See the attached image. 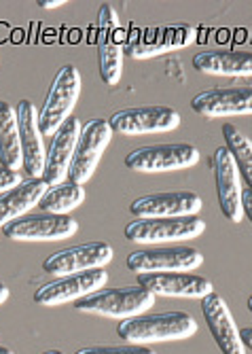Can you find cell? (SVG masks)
Listing matches in <instances>:
<instances>
[{"label": "cell", "instance_id": "32", "mask_svg": "<svg viewBox=\"0 0 252 354\" xmlns=\"http://www.w3.org/2000/svg\"><path fill=\"white\" fill-rule=\"evenodd\" d=\"M0 354H13L9 348H5V346H0Z\"/></svg>", "mask_w": 252, "mask_h": 354}, {"label": "cell", "instance_id": "4", "mask_svg": "<svg viewBox=\"0 0 252 354\" xmlns=\"http://www.w3.org/2000/svg\"><path fill=\"white\" fill-rule=\"evenodd\" d=\"M96 47L100 57V77L104 85L115 87L123 75L125 47H128V35L119 24V15L110 5H102L98 13L96 28Z\"/></svg>", "mask_w": 252, "mask_h": 354}, {"label": "cell", "instance_id": "30", "mask_svg": "<svg viewBox=\"0 0 252 354\" xmlns=\"http://www.w3.org/2000/svg\"><path fill=\"white\" fill-rule=\"evenodd\" d=\"M37 5H39V7H43V9H55V7L66 5V0H39Z\"/></svg>", "mask_w": 252, "mask_h": 354}, {"label": "cell", "instance_id": "8", "mask_svg": "<svg viewBox=\"0 0 252 354\" xmlns=\"http://www.w3.org/2000/svg\"><path fill=\"white\" fill-rule=\"evenodd\" d=\"M204 263V254L193 246L144 248L128 257V270L134 274H170L193 272Z\"/></svg>", "mask_w": 252, "mask_h": 354}, {"label": "cell", "instance_id": "2", "mask_svg": "<svg viewBox=\"0 0 252 354\" xmlns=\"http://www.w3.org/2000/svg\"><path fill=\"white\" fill-rule=\"evenodd\" d=\"M79 95H81V73L72 64H64L55 73L49 93L43 102V109L39 111V127L43 132V138H53L59 127L72 117L70 113L77 106Z\"/></svg>", "mask_w": 252, "mask_h": 354}, {"label": "cell", "instance_id": "11", "mask_svg": "<svg viewBox=\"0 0 252 354\" xmlns=\"http://www.w3.org/2000/svg\"><path fill=\"white\" fill-rule=\"evenodd\" d=\"M113 132L123 136H144L172 132L180 125V113L170 106H132L110 117Z\"/></svg>", "mask_w": 252, "mask_h": 354}, {"label": "cell", "instance_id": "1", "mask_svg": "<svg viewBox=\"0 0 252 354\" xmlns=\"http://www.w3.org/2000/svg\"><path fill=\"white\" fill-rule=\"evenodd\" d=\"M197 333V323L186 312H162V314H142L136 318L121 320L117 335L136 346L144 344H162L188 339Z\"/></svg>", "mask_w": 252, "mask_h": 354}, {"label": "cell", "instance_id": "16", "mask_svg": "<svg viewBox=\"0 0 252 354\" xmlns=\"http://www.w3.org/2000/svg\"><path fill=\"white\" fill-rule=\"evenodd\" d=\"M15 111L23 153V170L26 174H30V178H43L47 151L43 145V132L39 127V111L32 100H21Z\"/></svg>", "mask_w": 252, "mask_h": 354}, {"label": "cell", "instance_id": "29", "mask_svg": "<svg viewBox=\"0 0 252 354\" xmlns=\"http://www.w3.org/2000/svg\"><path fill=\"white\" fill-rule=\"evenodd\" d=\"M240 337H242V344H244L246 348H250V350H252V327H244V329H240Z\"/></svg>", "mask_w": 252, "mask_h": 354}, {"label": "cell", "instance_id": "20", "mask_svg": "<svg viewBox=\"0 0 252 354\" xmlns=\"http://www.w3.org/2000/svg\"><path fill=\"white\" fill-rule=\"evenodd\" d=\"M202 312L210 335L214 337L216 346L223 354H246V346L242 344L240 329L229 312L227 301L218 293H210L202 299Z\"/></svg>", "mask_w": 252, "mask_h": 354}, {"label": "cell", "instance_id": "31", "mask_svg": "<svg viewBox=\"0 0 252 354\" xmlns=\"http://www.w3.org/2000/svg\"><path fill=\"white\" fill-rule=\"evenodd\" d=\"M9 295H11V291H9V286H5L3 282H0V306H3L7 299H9Z\"/></svg>", "mask_w": 252, "mask_h": 354}, {"label": "cell", "instance_id": "14", "mask_svg": "<svg viewBox=\"0 0 252 354\" xmlns=\"http://www.w3.org/2000/svg\"><path fill=\"white\" fill-rule=\"evenodd\" d=\"M210 168L216 180L218 204L223 214L231 223H242L244 218V189L240 185V172L227 147H218L210 157Z\"/></svg>", "mask_w": 252, "mask_h": 354}, {"label": "cell", "instance_id": "15", "mask_svg": "<svg viewBox=\"0 0 252 354\" xmlns=\"http://www.w3.org/2000/svg\"><path fill=\"white\" fill-rule=\"evenodd\" d=\"M204 200L195 191H162L138 198L130 212L136 218H182L197 216Z\"/></svg>", "mask_w": 252, "mask_h": 354}, {"label": "cell", "instance_id": "18", "mask_svg": "<svg viewBox=\"0 0 252 354\" xmlns=\"http://www.w3.org/2000/svg\"><path fill=\"white\" fill-rule=\"evenodd\" d=\"M191 109L208 119L252 115V87H216L197 93Z\"/></svg>", "mask_w": 252, "mask_h": 354}, {"label": "cell", "instance_id": "27", "mask_svg": "<svg viewBox=\"0 0 252 354\" xmlns=\"http://www.w3.org/2000/svg\"><path fill=\"white\" fill-rule=\"evenodd\" d=\"M21 180H23V178H21L19 172H11V170H7V168L0 166V191H5V193H7V191L15 189Z\"/></svg>", "mask_w": 252, "mask_h": 354}, {"label": "cell", "instance_id": "23", "mask_svg": "<svg viewBox=\"0 0 252 354\" xmlns=\"http://www.w3.org/2000/svg\"><path fill=\"white\" fill-rule=\"evenodd\" d=\"M0 166L11 172H19L23 168L17 111L3 100H0Z\"/></svg>", "mask_w": 252, "mask_h": 354}, {"label": "cell", "instance_id": "6", "mask_svg": "<svg viewBox=\"0 0 252 354\" xmlns=\"http://www.w3.org/2000/svg\"><path fill=\"white\" fill-rule=\"evenodd\" d=\"M113 140V127L106 119H91L83 125L81 138L70 162L68 180L75 185H85L96 172L104 151Z\"/></svg>", "mask_w": 252, "mask_h": 354}, {"label": "cell", "instance_id": "21", "mask_svg": "<svg viewBox=\"0 0 252 354\" xmlns=\"http://www.w3.org/2000/svg\"><path fill=\"white\" fill-rule=\"evenodd\" d=\"M49 185L43 178H23L15 189L0 196V227L26 216L28 210L39 206Z\"/></svg>", "mask_w": 252, "mask_h": 354}, {"label": "cell", "instance_id": "3", "mask_svg": "<svg viewBox=\"0 0 252 354\" xmlns=\"http://www.w3.org/2000/svg\"><path fill=\"white\" fill-rule=\"evenodd\" d=\"M153 306H155V295L140 284H132V286H117V288H100L98 293L79 299L75 304V310L128 320V318L142 316Z\"/></svg>", "mask_w": 252, "mask_h": 354}, {"label": "cell", "instance_id": "13", "mask_svg": "<svg viewBox=\"0 0 252 354\" xmlns=\"http://www.w3.org/2000/svg\"><path fill=\"white\" fill-rule=\"evenodd\" d=\"M195 41V28L188 24H172L146 28L132 41H128L125 55L134 59H148L162 53H170L176 49H184Z\"/></svg>", "mask_w": 252, "mask_h": 354}, {"label": "cell", "instance_id": "33", "mask_svg": "<svg viewBox=\"0 0 252 354\" xmlns=\"http://www.w3.org/2000/svg\"><path fill=\"white\" fill-rule=\"evenodd\" d=\"M43 354H66V352H61V350H47V352H43Z\"/></svg>", "mask_w": 252, "mask_h": 354}, {"label": "cell", "instance_id": "34", "mask_svg": "<svg viewBox=\"0 0 252 354\" xmlns=\"http://www.w3.org/2000/svg\"><path fill=\"white\" fill-rule=\"evenodd\" d=\"M248 312H252V295L248 297Z\"/></svg>", "mask_w": 252, "mask_h": 354}, {"label": "cell", "instance_id": "5", "mask_svg": "<svg viewBox=\"0 0 252 354\" xmlns=\"http://www.w3.org/2000/svg\"><path fill=\"white\" fill-rule=\"evenodd\" d=\"M200 162V151L193 145L170 142L140 147L125 157V166L142 174H162L193 168Z\"/></svg>", "mask_w": 252, "mask_h": 354}, {"label": "cell", "instance_id": "19", "mask_svg": "<svg viewBox=\"0 0 252 354\" xmlns=\"http://www.w3.org/2000/svg\"><path fill=\"white\" fill-rule=\"evenodd\" d=\"M138 284L153 295L162 297H186L204 299L214 293V286L208 278L195 276L191 272H170V274H140Z\"/></svg>", "mask_w": 252, "mask_h": 354}, {"label": "cell", "instance_id": "25", "mask_svg": "<svg viewBox=\"0 0 252 354\" xmlns=\"http://www.w3.org/2000/svg\"><path fill=\"white\" fill-rule=\"evenodd\" d=\"M223 138L227 142V151L231 153L238 166L240 176L246 180V187L252 189V140L244 132H240L233 123L223 125Z\"/></svg>", "mask_w": 252, "mask_h": 354}, {"label": "cell", "instance_id": "22", "mask_svg": "<svg viewBox=\"0 0 252 354\" xmlns=\"http://www.w3.org/2000/svg\"><path fill=\"white\" fill-rule=\"evenodd\" d=\"M193 68L216 77H252L250 51H202L193 57Z\"/></svg>", "mask_w": 252, "mask_h": 354}, {"label": "cell", "instance_id": "17", "mask_svg": "<svg viewBox=\"0 0 252 354\" xmlns=\"http://www.w3.org/2000/svg\"><path fill=\"white\" fill-rule=\"evenodd\" d=\"M81 130H83L81 121L77 117H70L51 138V147L47 151L45 170H43V180L49 187L66 183L70 162L75 157V149H77V142L81 138Z\"/></svg>", "mask_w": 252, "mask_h": 354}, {"label": "cell", "instance_id": "26", "mask_svg": "<svg viewBox=\"0 0 252 354\" xmlns=\"http://www.w3.org/2000/svg\"><path fill=\"white\" fill-rule=\"evenodd\" d=\"M75 354H157L153 348L125 344V346H93V348H81Z\"/></svg>", "mask_w": 252, "mask_h": 354}, {"label": "cell", "instance_id": "10", "mask_svg": "<svg viewBox=\"0 0 252 354\" xmlns=\"http://www.w3.org/2000/svg\"><path fill=\"white\" fill-rule=\"evenodd\" d=\"M79 232V223L64 214H26L3 227V234L15 242H55L68 240Z\"/></svg>", "mask_w": 252, "mask_h": 354}, {"label": "cell", "instance_id": "28", "mask_svg": "<svg viewBox=\"0 0 252 354\" xmlns=\"http://www.w3.org/2000/svg\"><path fill=\"white\" fill-rule=\"evenodd\" d=\"M244 214L252 223V189H248V187L244 189Z\"/></svg>", "mask_w": 252, "mask_h": 354}, {"label": "cell", "instance_id": "7", "mask_svg": "<svg viewBox=\"0 0 252 354\" xmlns=\"http://www.w3.org/2000/svg\"><path fill=\"white\" fill-rule=\"evenodd\" d=\"M206 221L200 216L182 218H136L125 227V238L136 244L144 242H184L202 236Z\"/></svg>", "mask_w": 252, "mask_h": 354}, {"label": "cell", "instance_id": "12", "mask_svg": "<svg viewBox=\"0 0 252 354\" xmlns=\"http://www.w3.org/2000/svg\"><path fill=\"white\" fill-rule=\"evenodd\" d=\"M115 257V250L108 242H87L70 246L49 254L43 261V270L49 276H70L79 272L106 268Z\"/></svg>", "mask_w": 252, "mask_h": 354}, {"label": "cell", "instance_id": "9", "mask_svg": "<svg viewBox=\"0 0 252 354\" xmlns=\"http://www.w3.org/2000/svg\"><path fill=\"white\" fill-rule=\"evenodd\" d=\"M106 282H108V272L104 268L61 276V278L37 288L35 301L39 306H47V308L64 306L70 301L77 304L79 299H85L93 293H98L100 288L106 286Z\"/></svg>", "mask_w": 252, "mask_h": 354}, {"label": "cell", "instance_id": "24", "mask_svg": "<svg viewBox=\"0 0 252 354\" xmlns=\"http://www.w3.org/2000/svg\"><path fill=\"white\" fill-rule=\"evenodd\" d=\"M85 202V187L75 183H61L55 187H49L43 200L39 202V208L49 214H64L68 216L75 208H79Z\"/></svg>", "mask_w": 252, "mask_h": 354}]
</instances>
